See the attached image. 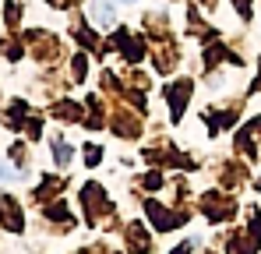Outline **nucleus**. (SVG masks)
<instances>
[{
    "label": "nucleus",
    "instance_id": "f257e3e1",
    "mask_svg": "<svg viewBox=\"0 0 261 254\" xmlns=\"http://www.w3.org/2000/svg\"><path fill=\"white\" fill-rule=\"evenodd\" d=\"M92 14H95V21H102V25H110V21H113V14H110V4H106V0H99Z\"/></svg>",
    "mask_w": 261,
    "mask_h": 254
}]
</instances>
